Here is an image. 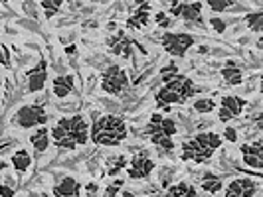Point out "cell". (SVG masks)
<instances>
[{"label":"cell","instance_id":"6da1fadb","mask_svg":"<svg viewBox=\"0 0 263 197\" xmlns=\"http://www.w3.org/2000/svg\"><path fill=\"white\" fill-rule=\"evenodd\" d=\"M89 138L97 146H107V148H117L123 144L127 138V124L121 117L115 115H105V117L95 118L89 130Z\"/></svg>","mask_w":263,"mask_h":197},{"label":"cell","instance_id":"7a4b0ae2","mask_svg":"<svg viewBox=\"0 0 263 197\" xmlns=\"http://www.w3.org/2000/svg\"><path fill=\"white\" fill-rule=\"evenodd\" d=\"M176 130H178V126H176V122L172 118H164L160 113H153L145 128V134L148 136V140L153 142V146L158 148V152L160 150L172 152L174 150L172 136L176 134Z\"/></svg>","mask_w":263,"mask_h":197},{"label":"cell","instance_id":"3957f363","mask_svg":"<svg viewBox=\"0 0 263 197\" xmlns=\"http://www.w3.org/2000/svg\"><path fill=\"white\" fill-rule=\"evenodd\" d=\"M48 122V113L44 105H24L20 106L12 117V124L18 128H36V126H44Z\"/></svg>","mask_w":263,"mask_h":197},{"label":"cell","instance_id":"277c9868","mask_svg":"<svg viewBox=\"0 0 263 197\" xmlns=\"http://www.w3.org/2000/svg\"><path fill=\"white\" fill-rule=\"evenodd\" d=\"M129 89V75L123 67L111 65L101 73V91L107 95H121Z\"/></svg>","mask_w":263,"mask_h":197},{"label":"cell","instance_id":"5b68a950","mask_svg":"<svg viewBox=\"0 0 263 197\" xmlns=\"http://www.w3.org/2000/svg\"><path fill=\"white\" fill-rule=\"evenodd\" d=\"M55 126H60V128H64L66 132H69V136L76 140L78 146H85L89 142V124L83 118V115L58 118V124Z\"/></svg>","mask_w":263,"mask_h":197},{"label":"cell","instance_id":"8992f818","mask_svg":"<svg viewBox=\"0 0 263 197\" xmlns=\"http://www.w3.org/2000/svg\"><path fill=\"white\" fill-rule=\"evenodd\" d=\"M194 41H196L194 36H190L186 32H166L160 38L162 48L174 57H184V53L194 46Z\"/></svg>","mask_w":263,"mask_h":197},{"label":"cell","instance_id":"52a82bcc","mask_svg":"<svg viewBox=\"0 0 263 197\" xmlns=\"http://www.w3.org/2000/svg\"><path fill=\"white\" fill-rule=\"evenodd\" d=\"M155 168H157V166H155V162L148 158V154H146V152H139V154H135V156L131 158L127 173H129L131 180H146V178L153 173Z\"/></svg>","mask_w":263,"mask_h":197},{"label":"cell","instance_id":"ba28073f","mask_svg":"<svg viewBox=\"0 0 263 197\" xmlns=\"http://www.w3.org/2000/svg\"><path fill=\"white\" fill-rule=\"evenodd\" d=\"M133 46H135V41H133L131 38H127L125 30H119L115 36H109V38H107V48H109V52L113 53V55H121V57H125V59H129L133 55Z\"/></svg>","mask_w":263,"mask_h":197},{"label":"cell","instance_id":"9c48e42d","mask_svg":"<svg viewBox=\"0 0 263 197\" xmlns=\"http://www.w3.org/2000/svg\"><path fill=\"white\" fill-rule=\"evenodd\" d=\"M212 152L208 150H204V148H200V146L194 142V138H190V140H186L182 142V154H180V160L182 162H194V164H206V162H210L212 160Z\"/></svg>","mask_w":263,"mask_h":197},{"label":"cell","instance_id":"30bf717a","mask_svg":"<svg viewBox=\"0 0 263 197\" xmlns=\"http://www.w3.org/2000/svg\"><path fill=\"white\" fill-rule=\"evenodd\" d=\"M257 191V184L248 178H239V180H232L224 191V197H255Z\"/></svg>","mask_w":263,"mask_h":197},{"label":"cell","instance_id":"8fae6325","mask_svg":"<svg viewBox=\"0 0 263 197\" xmlns=\"http://www.w3.org/2000/svg\"><path fill=\"white\" fill-rule=\"evenodd\" d=\"M26 75H28V91L40 93L46 87V81H48V61L42 57L38 65L32 67Z\"/></svg>","mask_w":263,"mask_h":197},{"label":"cell","instance_id":"7c38bea8","mask_svg":"<svg viewBox=\"0 0 263 197\" xmlns=\"http://www.w3.org/2000/svg\"><path fill=\"white\" fill-rule=\"evenodd\" d=\"M53 197H81V184L76 178H64L60 184L53 185Z\"/></svg>","mask_w":263,"mask_h":197},{"label":"cell","instance_id":"4fadbf2b","mask_svg":"<svg viewBox=\"0 0 263 197\" xmlns=\"http://www.w3.org/2000/svg\"><path fill=\"white\" fill-rule=\"evenodd\" d=\"M52 91L58 99H66L71 93L76 91V81H73V75H58V77L52 81Z\"/></svg>","mask_w":263,"mask_h":197},{"label":"cell","instance_id":"5bb4252c","mask_svg":"<svg viewBox=\"0 0 263 197\" xmlns=\"http://www.w3.org/2000/svg\"><path fill=\"white\" fill-rule=\"evenodd\" d=\"M180 20L186 22L188 26H192V24L204 26V20H202V2H184V8L180 12Z\"/></svg>","mask_w":263,"mask_h":197},{"label":"cell","instance_id":"9a60e30c","mask_svg":"<svg viewBox=\"0 0 263 197\" xmlns=\"http://www.w3.org/2000/svg\"><path fill=\"white\" fill-rule=\"evenodd\" d=\"M148 8H151L148 2H141L139 8H135V12L127 18V26L131 30H143L148 24Z\"/></svg>","mask_w":263,"mask_h":197},{"label":"cell","instance_id":"2e32d148","mask_svg":"<svg viewBox=\"0 0 263 197\" xmlns=\"http://www.w3.org/2000/svg\"><path fill=\"white\" fill-rule=\"evenodd\" d=\"M194 142H196L200 148H204V150H208V152H216L220 146H222V138H220V134H216V132H200L194 136Z\"/></svg>","mask_w":263,"mask_h":197},{"label":"cell","instance_id":"e0dca14e","mask_svg":"<svg viewBox=\"0 0 263 197\" xmlns=\"http://www.w3.org/2000/svg\"><path fill=\"white\" fill-rule=\"evenodd\" d=\"M246 105H248V101H246V99H241V97H234V95H226V97H222V101H220V108H226V111H228L234 118L239 117V115L243 113Z\"/></svg>","mask_w":263,"mask_h":197},{"label":"cell","instance_id":"ac0fdd59","mask_svg":"<svg viewBox=\"0 0 263 197\" xmlns=\"http://www.w3.org/2000/svg\"><path fill=\"white\" fill-rule=\"evenodd\" d=\"M222 77H224V81L230 87H236V85H239V83L243 81L241 69L237 67V63L234 59H228V61H226L224 69H222Z\"/></svg>","mask_w":263,"mask_h":197},{"label":"cell","instance_id":"d6986e66","mask_svg":"<svg viewBox=\"0 0 263 197\" xmlns=\"http://www.w3.org/2000/svg\"><path fill=\"white\" fill-rule=\"evenodd\" d=\"M155 101H157L158 108L160 106H171V105H184L186 101L180 97V95H176V93H172L171 89H166V87H160L155 95Z\"/></svg>","mask_w":263,"mask_h":197},{"label":"cell","instance_id":"ffe728a7","mask_svg":"<svg viewBox=\"0 0 263 197\" xmlns=\"http://www.w3.org/2000/svg\"><path fill=\"white\" fill-rule=\"evenodd\" d=\"M10 162H12V168L16 170V173H26L30 170V166H32V158L28 154L26 150H16L10 158Z\"/></svg>","mask_w":263,"mask_h":197},{"label":"cell","instance_id":"44dd1931","mask_svg":"<svg viewBox=\"0 0 263 197\" xmlns=\"http://www.w3.org/2000/svg\"><path fill=\"white\" fill-rule=\"evenodd\" d=\"M50 138L52 136H50L48 128H38L30 136V144L34 146V150H38V152H46L50 148Z\"/></svg>","mask_w":263,"mask_h":197},{"label":"cell","instance_id":"7402d4cb","mask_svg":"<svg viewBox=\"0 0 263 197\" xmlns=\"http://www.w3.org/2000/svg\"><path fill=\"white\" fill-rule=\"evenodd\" d=\"M202 189L206 191V193H210V195H216V193H220L222 191V187H224V182H222V178H218V176H214L212 171L208 173H204V178H202Z\"/></svg>","mask_w":263,"mask_h":197},{"label":"cell","instance_id":"603a6c76","mask_svg":"<svg viewBox=\"0 0 263 197\" xmlns=\"http://www.w3.org/2000/svg\"><path fill=\"white\" fill-rule=\"evenodd\" d=\"M166 197H200L196 193V187L190 185L188 182H178L176 185H172L166 191Z\"/></svg>","mask_w":263,"mask_h":197},{"label":"cell","instance_id":"cb8c5ba5","mask_svg":"<svg viewBox=\"0 0 263 197\" xmlns=\"http://www.w3.org/2000/svg\"><path fill=\"white\" fill-rule=\"evenodd\" d=\"M243 22L248 24L251 32H257V34H261V28H263V12L261 10H257V12H250L243 16Z\"/></svg>","mask_w":263,"mask_h":197},{"label":"cell","instance_id":"d4e9b609","mask_svg":"<svg viewBox=\"0 0 263 197\" xmlns=\"http://www.w3.org/2000/svg\"><path fill=\"white\" fill-rule=\"evenodd\" d=\"M216 106H218V103L214 99H198V101H194V111L200 113V115H208L212 111H216Z\"/></svg>","mask_w":263,"mask_h":197},{"label":"cell","instance_id":"484cf974","mask_svg":"<svg viewBox=\"0 0 263 197\" xmlns=\"http://www.w3.org/2000/svg\"><path fill=\"white\" fill-rule=\"evenodd\" d=\"M239 152H241V156H243V154H250V156L263 158V142H261V138H259L257 142H253V144H241V146H239Z\"/></svg>","mask_w":263,"mask_h":197},{"label":"cell","instance_id":"4316f807","mask_svg":"<svg viewBox=\"0 0 263 197\" xmlns=\"http://www.w3.org/2000/svg\"><path fill=\"white\" fill-rule=\"evenodd\" d=\"M62 4H64V0H42V2H40V6L46 8V18H48V20L60 12V6H62Z\"/></svg>","mask_w":263,"mask_h":197},{"label":"cell","instance_id":"83f0119b","mask_svg":"<svg viewBox=\"0 0 263 197\" xmlns=\"http://www.w3.org/2000/svg\"><path fill=\"white\" fill-rule=\"evenodd\" d=\"M178 71H180V69L176 67V61H168L166 65L160 69V79H162V85H164V83H168L171 79L176 77V75H178Z\"/></svg>","mask_w":263,"mask_h":197},{"label":"cell","instance_id":"f1b7e54d","mask_svg":"<svg viewBox=\"0 0 263 197\" xmlns=\"http://www.w3.org/2000/svg\"><path fill=\"white\" fill-rule=\"evenodd\" d=\"M234 4V0H208V8L212 12H224Z\"/></svg>","mask_w":263,"mask_h":197},{"label":"cell","instance_id":"f546056e","mask_svg":"<svg viewBox=\"0 0 263 197\" xmlns=\"http://www.w3.org/2000/svg\"><path fill=\"white\" fill-rule=\"evenodd\" d=\"M241 158H243V164L250 166V168H255V170H261L263 168V158L250 156V154H243Z\"/></svg>","mask_w":263,"mask_h":197},{"label":"cell","instance_id":"4dcf8cb0","mask_svg":"<svg viewBox=\"0 0 263 197\" xmlns=\"http://www.w3.org/2000/svg\"><path fill=\"white\" fill-rule=\"evenodd\" d=\"M0 65L4 69H10L12 67V59H10V53H8V48H0Z\"/></svg>","mask_w":263,"mask_h":197},{"label":"cell","instance_id":"1f68e13d","mask_svg":"<svg viewBox=\"0 0 263 197\" xmlns=\"http://www.w3.org/2000/svg\"><path fill=\"white\" fill-rule=\"evenodd\" d=\"M121 187H123V180H115V182L105 189V197H117Z\"/></svg>","mask_w":263,"mask_h":197},{"label":"cell","instance_id":"d6a6232c","mask_svg":"<svg viewBox=\"0 0 263 197\" xmlns=\"http://www.w3.org/2000/svg\"><path fill=\"white\" fill-rule=\"evenodd\" d=\"M210 24H212V28L218 32V34H224V32H226V22H224V20H220V18H212Z\"/></svg>","mask_w":263,"mask_h":197},{"label":"cell","instance_id":"836d02e7","mask_svg":"<svg viewBox=\"0 0 263 197\" xmlns=\"http://www.w3.org/2000/svg\"><path fill=\"white\" fill-rule=\"evenodd\" d=\"M155 20H157L158 26H162V28H168V26L172 24V20H168V18H166V14H164V12H158Z\"/></svg>","mask_w":263,"mask_h":197},{"label":"cell","instance_id":"e575fe53","mask_svg":"<svg viewBox=\"0 0 263 197\" xmlns=\"http://www.w3.org/2000/svg\"><path fill=\"white\" fill-rule=\"evenodd\" d=\"M125 164H127V158H119L117 160V164H115V168H111V170H109V176H117L119 171L123 170V166H125Z\"/></svg>","mask_w":263,"mask_h":197},{"label":"cell","instance_id":"d590c367","mask_svg":"<svg viewBox=\"0 0 263 197\" xmlns=\"http://www.w3.org/2000/svg\"><path fill=\"white\" fill-rule=\"evenodd\" d=\"M224 138L228 142H237V132L236 128H232V126H228L224 130Z\"/></svg>","mask_w":263,"mask_h":197},{"label":"cell","instance_id":"8d00e7d4","mask_svg":"<svg viewBox=\"0 0 263 197\" xmlns=\"http://www.w3.org/2000/svg\"><path fill=\"white\" fill-rule=\"evenodd\" d=\"M16 195V191H14L12 187H8V185H0V197H14Z\"/></svg>","mask_w":263,"mask_h":197},{"label":"cell","instance_id":"74e56055","mask_svg":"<svg viewBox=\"0 0 263 197\" xmlns=\"http://www.w3.org/2000/svg\"><path fill=\"white\" fill-rule=\"evenodd\" d=\"M218 118H220V122H230V120H232L234 117H232V115H230L226 108H220V113H218Z\"/></svg>","mask_w":263,"mask_h":197},{"label":"cell","instance_id":"f35d334b","mask_svg":"<svg viewBox=\"0 0 263 197\" xmlns=\"http://www.w3.org/2000/svg\"><path fill=\"white\" fill-rule=\"evenodd\" d=\"M76 52H78V48H76V46H67L66 48V53H71V55H73Z\"/></svg>","mask_w":263,"mask_h":197},{"label":"cell","instance_id":"ab89813d","mask_svg":"<svg viewBox=\"0 0 263 197\" xmlns=\"http://www.w3.org/2000/svg\"><path fill=\"white\" fill-rule=\"evenodd\" d=\"M119 197H137V195H133V193H129V191H123Z\"/></svg>","mask_w":263,"mask_h":197},{"label":"cell","instance_id":"60d3db41","mask_svg":"<svg viewBox=\"0 0 263 197\" xmlns=\"http://www.w3.org/2000/svg\"><path fill=\"white\" fill-rule=\"evenodd\" d=\"M4 168H6V162H4V160H2V158H0V171L4 170Z\"/></svg>","mask_w":263,"mask_h":197},{"label":"cell","instance_id":"b9f144b4","mask_svg":"<svg viewBox=\"0 0 263 197\" xmlns=\"http://www.w3.org/2000/svg\"><path fill=\"white\" fill-rule=\"evenodd\" d=\"M14 197H18V195H14Z\"/></svg>","mask_w":263,"mask_h":197},{"label":"cell","instance_id":"7bdbcfd3","mask_svg":"<svg viewBox=\"0 0 263 197\" xmlns=\"http://www.w3.org/2000/svg\"><path fill=\"white\" fill-rule=\"evenodd\" d=\"M0 87H2V85H0Z\"/></svg>","mask_w":263,"mask_h":197}]
</instances>
